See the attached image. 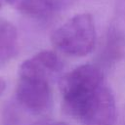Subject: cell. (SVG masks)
I'll return each mask as SVG.
<instances>
[{
	"label": "cell",
	"instance_id": "obj_1",
	"mask_svg": "<svg viewBox=\"0 0 125 125\" xmlns=\"http://www.w3.org/2000/svg\"><path fill=\"white\" fill-rule=\"evenodd\" d=\"M60 91L64 110L82 125L115 124V99L98 66L82 64L72 69L61 78Z\"/></svg>",
	"mask_w": 125,
	"mask_h": 125
},
{
	"label": "cell",
	"instance_id": "obj_2",
	"mask_svg": "<svg viewBox=\"0 0 125 125\" xmlns=\"http://www.w3.org/2000/svg\"><path fill=\"white\" fill-rule=\"evenodd\" d=\"M96 26L88 13L73 16L60 25L52 34L53 45L62 53L72 57L90 54L96 44Z\"/></svg>",
	"mask_w": 125,
	"mask_h": 125
},
{
	"label": "cell",
	"instance_id": "obj_5",
	"mask_svg": "<svg viewBox=\"0 0 125 125\" xmlns=\"http://www.w3.org/2000/svg\"><path fill=\"white\" fill-rule=\"evenodd\" d=\"M18 31L9 21L0 19V68L18 53Z\"/></svg>",
	"mask_w": 125,
	"mask_h": 125
},
{
	"label": "cell",
	"instance_id": "obj_6",
	"mask_svg": "<svg viewBox=\"0 0 125 125\" xmlns=\"http://www.w3.org/2000/svg\"><path fill=\"white\" fill-rule=\"evenodd\" d=\"M10 4L20 13L34 18V19H48L56 12L48 0H4Z\"/></svg>",
	"mask_w": 125,
	"mask_h": 125
},
{
	"label": "cell",
	"instance_id": "obj_9",
	"mask_svg": "<svg viewBox=\"0 0 125 125\" xmlns=\"http://www.w3.org/2000/svg\"><path fill=\"white\" fill-rule=\"evenodd\" d=\"M37 125H68L65 122L62 121H53V120H48V121H43L38 123Z\"/></svg>",
	"mask_w": 125,
	"mask_h": 125
},
{
	"label": "cell",
	"instance_id": "obj_7",
	"mask_svg": "<svg viewBox=\"0 0 125 125\" xmlns=\"http://www.w3.org/2000/svg\"><path fill=\"white\" fill-rule=\"evenodd\" d=\"M2 125H24L23 116L20 110L19 104H8L3 108Z\"/></svg>",
	"mask_w": 125,
	"mask_h": 125
},
{
	"label": "cell",
	"instance_id": "obj_10",
	"mask_svg": "<svg viewBox=\"0 0 125 125\" xmlns=\"http://www.w3.org/2000/svg\"><path fill=\"white\" fill-rule=\"evenodd\" d=\"M5 89H6V82L2 77H0V96L3 94Z\"/></svg>",
	"mask_w": 125,
	"mask_h": 125
},
{
	"label": "cell",
	"instance_id": "obj_3",
	"mask_svg": "<svg viewBox=\"0 0 125 125\" xmlns=\"http://www.w3.org/2000/svg\"><path fill=\"white\" fill-rule=\"evenodd\" d=\"M16 100L24 110L34 114L42 113L52 103L51 82L41 78L19 76Z\"/></svg>",
	"mask_w": 125,
	"mask_h": 125
},
{
	"label": "cell",
	"instance_id": "obj_8",
	"mask_svg": "<svg viewBox=\"0 0 125 125\" xmlns=\"http://www.w3.org/2000/svg\"><path fill=\"white\" fill-rule=\"evenodd\" d=\"M48 1L51 3L53 8L56 10V12H59L62 9L68 7L69 5L74 3L76 0H48Z\"/></svg>",
	"mask_w": 125,
	"mask_h": 125
},
{
	"label": "cell",
	"instance_id": "obj_4",
	"mask_svg": "<svg viewBox=\"0 0 125 125\" xmlns=\"http://www.w3.org/2000/svg\"><path fill=\"white\" fill-rule=\"evenodd\" d=\"M63 64L59 56L52 51H41L22 62L19 76L41 78L52 81L62 69Z\"/></svg>",
	"mask_w": 125,
	"mask_h": 125
},
{
	"label": "cell",
	"instance_id": "obj_11",
	"mask_svg": "<svg viewBox=\"0 0 125 125\" xmlns=\"http://www.w3.org/2000/svg\"><path fill=\"white\" fill-rule=\"evenodd\" d=\"M4 2H5L4 0H0V8H1V7H2V5L4 4Z\"/></svg>",
	"mask_w": 125,
	"mask_h": 125
}]
</instances>
